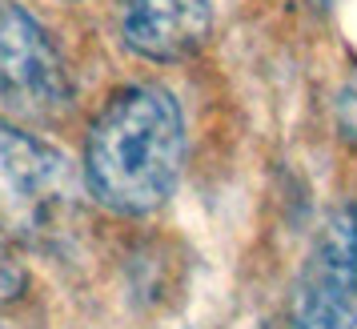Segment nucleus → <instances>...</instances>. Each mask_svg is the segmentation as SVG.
<instances>
[{
  "label": "nucleus",
  "mask_w": 357,
  "mask_h": 329,
  "mask_svg": "<svg viewBox=\"0 0 357 329\" xmlns=\"http://www.w3.org/2000/svg\"><path fill=\"white\" fill-rule=\"evenodd\" d=\"M185 164V125L177 100L157 84L116 93L89 129L84 177L100 205L153 213L173 193Z\"/></svg>",
  "instance_id": "1"
},
{
  "label": "nucleus",
  "mask_w": 357,
  "mask_h": 329,
  "mask_svg": "<svg viewBox=\"0 0 357 329\" xmlns=\"http://www.w3.org/2000/svg\"><path fill=\"white\" fill-rule=\"evenodd\" d=\"M81 209L68 161L17 125L0 121V233L20 245L52 249Z\"/></svg>",
  "instance_id": "2"
},
{
  "label": "nucleus",
  "mask_w": 357,
  "mask_h": 329,
  "mask_svg": "<svg viewBox=\"0 0 357 329\" xmlns=\"http://www.w3.org/2000/svg\"><path fill=\"white\" fill-rule=\"evenodd\" d=\"M293 329H357V213L321 221L293 285Z\"/></svg>",
  "instance_id": "3"
},
{
  "label": "nucleus",
  "mask_w": 357,
  "mask_h": 329,
  "mask_svg": "<svg viewBox=\"0 0 357 329\" xmlns=\"http://www.w3.org/2000/svg\"><path fill=\"white\" fill-rule=\"evenodd\" d=\"M0 100L24 116H56L68 105L65 56L13 0H0Z\"/></svg>",
  "instance_id": "4"
},
{
  "label": "nucleus",
  "mask_w": 357,
  "mask_h": 329,
  "mask_svg": "<svg viewBox=\"0 0 357 329\" xmlns=\"http://www.w3.org/2000/svg\"><path fill=\"white\" fill-rule=\"evenodd\" d=\"M209 0H121V33L149 61H185L209 36Z\"/></svg>",
  "instance_id": "5"
},
{
  "label": "nucleus",
  "mask_w": 357,
  "mask_h": 329,
  "mask_svg": "<svg viewBox=\"0 0 357 329\" xmlns=\"http://www.w3.org/2000/svg\"><path fill=\"white\" fill-rule=\"evenodd\" d=\"M333 121H337L341 141L349 148H357V72H349L341 81L337 97H333Z\"/></svg>",
  "instance_id": "6"
},
{
  "label": "nucleus",
  "mask_w": 357,
  "mask_h": 329,
  "mask_svg": "<svg viewBox=\"0 0 357 329\" xmlns=\"http://www.w3.org/2000/svg\"><path fill=\"white\" fill-rule=\"evenodd\" d=\"M309 4H313V8H329V4H333V0H309Z\"/></svg>",
  "instance_id": "7"
}]
</instances>
